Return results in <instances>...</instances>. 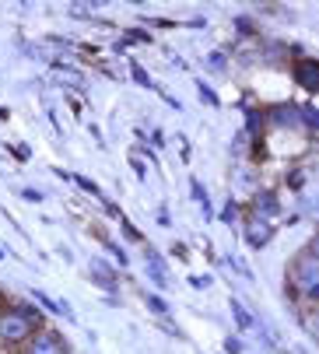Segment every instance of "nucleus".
I'll use <instances>...</instances> for the list:
<instances>
[{
    "instance_id": "f257e3e1",
    "label": "nucleus",
    "mask_w": 319,
    "mask_h": 354,
    "mask_svg": "<svg viewBox=\"0 0 319 354\" xmlns=\"http://www.w3.org/2000/svg\"><path fill=\"white\" fill-rule=\"evenodd\" d=\"M319 270V263H316V252L309 249V252H302V257H298V263H295V281H298V288L312 298L316 295V274Z\"/></svg>"
},
{
    "instance_id": "f03ea898",
    "label": "nucleus",
    "mask_w": 319,
    "mask_h": 354,
    "mask_svg": "<svg viewBox=\"0 0 319 354\" xmlns=\"http://www.w3.org/2000/svg\"><path fill=\"white\" fill-rule=\"evenodd\" d=\"M0 333H4L8 340H21V337L28 333V319H25L21 313H15V316H4V319H0Z\"/></svg>"
},
{
    "instance_id": "7ed1b4c3",
    "label": "nucleus",
    "mask_w": 319,
    "mask_h": 354,
    "mask_svg": "<svg viewBox=\"0 0 319 354\" xmlns=\"http://www.w3.org/2000/svg\"><path fill=\"white\" fill-rule=\"evenodd\" d=\"M32 354H67V347L60 344V337H53V333H42L32 347Z\"/></svg>"
},
{
    "instance_id": "20e7f679",
    "label": "nucleus",
    "mask_w": 319,
    "mask_h": 354,
    "mask_svg": "<svg viewBox=\"0 0 319 354\" xmlns=\"http://www.w3.org/2000/svg\"><path fill=\"white\" fill-rule=\"evenodd\" d=\"M246 239H249V245H253V249H263V245L271 242V228L263 225V221H253V225H249V232H246Z\"/></svg>"
},
{
    "instance_id": "39448f33",
    "label": "nucleus",
    "mask_w": 319,
    "mask_h": 354,
    "mask_svg": "<svg viewBox=\"0 0 319 354\" xmlns=\"http://www.w3.org/2000/svg\"><path fill=\"white\" fill-rule=\"evenodd\" d=\"M316 60H302L298 64V84H305L309 91H316V84H319V77H316Z\"/></svg>"
},
{
    "instance_id": "423d86ee",
    "label": "nucleus",
    "mask_w": 319,
    "mask_h": 354,
    "mask_svg": "<svg viewBox=\"0 0 319 354\" xmlns=\"http://www.w3.org/2000/svg\"><path fill=\"white\" fill-rule=\"evenodd\" d=\"M232 316H235V323H239L242 330H253V326H256V319H253V313H249V309L242 306V301H239V298H232Z\"/></svg>"
},
{
    "instance_id": "0eeeda50",
    "label": "nucleus",
    "mask_w": 319,
    "mask_h": 354,
    "mask_svg": "<svg viewBox=\"0 0 319 354\" xmlns=\"http://www.w3.org/2000/svg\"><path fill=\"white\" fill-rule=\"evenodd\" d=\"M256 204H259V211L267 207L271 214H277V200H274V193H259V200H256Z\"/></svg>"
},
{
    "instance_id": "6e6552de",
    "label": "nucleus",
    "mask_w": 319,
    "mask_h": 354,
    "mask_svg": "<svg viewBox=\"0 0 319 354\" xmlns=\"http://www.w3.org/2000/svg\"><path fill=\"white\" fill-rule=\"evenodd\" d=\"M200 95H203V102H207V106H221V102H218V95H215V88L200 84Z\"/></svg>"
},
{
    "instance_id": "1a4fd4ad",
    "label": "nucleus",
    "mask_w": 319,
    "mask_h": 354,
    "mask_svg": "<svg viewBox=\"0 0 319 354\" xmlns=\"http://www.w3.org/2000/svg\"><path fill=\"white\" fill-rule=\"evenodd\" d=\"M274 120H277V123H288V120H295V109L281 106V109H274Z\"/></svg>"
},
{
    "instance_id": "9d476101",
    "label": "nucleus",
    "mask_w": 319,
    "mask_h": 354,
    "mask_svg": "<svg viewBox=\"0 0 319 354\" xmlns=\"http://www.w3.org/2000/svg\"><path fill=\"white\" fill-rule=\"evenodd\" d=\"M235 214H239V207H235V200H228V207H225V214H221V218H225L228 225H235Z\"/></svg>"
},
{
    "instance_id": "9b49d317",
    "label": "nucleus",
    "mask_w": 319,
    "mask_h": 354,
    "mask_svg": "<svg viewBox=\"0 0 319 354\" xmlns=\"http://www.w3.org/2000/svg\"><path fill=\"white\" fill-rule=\"evenodd\" d=\"M105 249H109V252H113V257H116V260H120V263L127 267V252H123V249H116L113 242H105Z\"/></svg>"
},
{
    "instance_id": "f8f14e48",
    "label": "nucleus",
    "mask_w": 319,
    "mask_h": 354,
    "mask_svg": "<svg viewBox=\"0 0 319 354\" xmlns=\"http://www.w3.org/2000/svg\"><path fill=\"white\" fill-rule=\"evenodd\" d=\"M225 351H228V354H242V344H239L235 337H228V340H225Z\"/></svg>"
},
{
    "instance_id": "ddd939ff",
    "label": "nucleus",
    "mask_w": 319,
    "mask_h": 354,
    "mask_svg": "<svg viewBox=\"0 0 319 354\" xmlns=\"http://www.w3.org/2000/svg\"><path fill=\"white\" fill-rule=\"evenodd\" d=\"M147 306H151L154 313H165V301H162V298H158V295H151V298H147Z\"/></svg>"
},
{
    "instance_id": "4468645a",
    "label": "nucleus",
    "mask_w": 319,
    "mask_h": 354,
    "mask_svg": "<svg viewBox=\"0 0 319 354\" xmlns=\"http://www.w3.org/2000/svg\"><path fill=\"white\" fill-rule=\"evenodd\" d=\"M249 133H253V137L259 133V113H249Z\"/></svg>"
},
{
    "instance_id": "2eb2a0df",
    "label": "nucleus",
    "mask_w": 319,
    "mask_h": 354,
    "mask_svg": "<svg viewBox=\"0 0 319 354\" xmlns=\"http://www.w3.org/2000/svg\"><path fill=\"white\" fill-rule=\"evenodd\" d=\"M302 116H305V123H309V127H316V109H312V106H305V109H302Z\"/></svg>"
},
{
    "instance_id": "dca6fc26",
    "label": "nucleus",
    "mask_w": 319,
    "mask_h": 354,
    "mask_svg": "<svg viewBox=\"0 0 319 354\" xmlns=\"http://www.w3.org/2000/svg\"><path fill=\"white\" fill-rule=\"evenodd\" d=\"M78 183H81V189H88V193H95V196H98V186H95L91 179H81V176H78Z\"/></svg>"
},
{
    "instance_id": "f3484780",
    "label": "nucleus",
    "mask_w": 319,
    "mask_h": 354,
    "mask_svg": "<svg viewBox=\"0 0 319 354\" xmlns=\"http://www.w3.org/2000/svg\"><path fill=\"white\" fill-rule=\"evenodd\" d=\"M134 77H137V81H140V84H151V81H147V74H144V71H140V67H134Z\"/></svg>"
}]
</instances>
